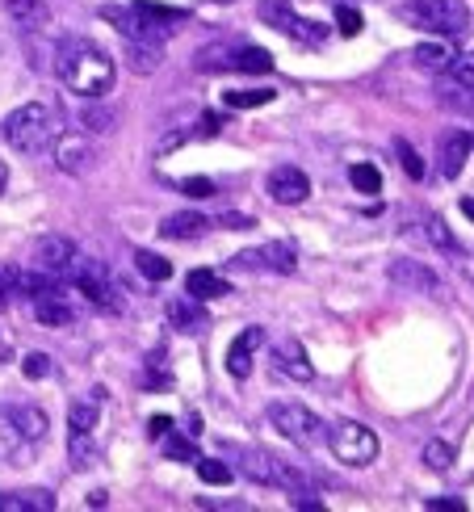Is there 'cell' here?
<instances>
[{"instance_id":"277c9868","label":"cell","mask_w":474,"mask_h":512,"mask_svg":"<svg viewBox=\"0 0 474 512\" xmlns=\"http://www.w3.org/2000/svg\"><path fill=\"white\" fill-rule=\"evenodd\" d=\"M101 395L105 391H89L80 403H72L68 412V450H72V462L80 466V471H89V466L97 462V416H101Z\"/></svg>"},{"instance_id":"f6af8a7d","label":"cell","mask_w":474,"mask_h":512,"mask_svg":"<svg viewBox=\"0 0 474 512\" xmlns=\"http://www.w3.org/2000/svg\"><path fill=\"white\" fill-rule=\"evenodd\" d=\"M5 185H9V168L0 164V194H5Z\"/></svg>"},{"instance_id":"e575fe53","label":"cell","mask_w":474,"mask_h":512,"mask_svg":"<svg viewBox=\"0 0 474 512\" xmlns=\"http://www.w3.org/2000/svg\"><path fill=\"white\" fill-rule=\"evenodd\" d=\"M428 240H433L437 248H445V252H462V244L449 236V227H445L441 219H428Z\"/></svg>"},{"instance_id":"3957f363","label":"cell","mask_w":474,"mask_h":512,"mask_svg":"<svg viewBox=\"0 0 474 512\" xmlns=\"http://www.w3.org/2000/svg\"><path fill=\"white\" fill-rule=\"evenodd\" d=\"M403 21L424 34L458 38L470 30V9L462 0H412V5H403Z\"/></svg>"},{"instance_id":"484cf974","label":"cell","mask_w":474,"mask_h":512,"mask_svg":"<svg viewBox=\"0 0 474 512\" xmlns=\"http://www.w3.org/2000/svg\"><path fill=\"white\" fill-rule=\"evenodd\" d=\"M0 508H5V512H30V508L51 512L55 500H51V492H13V496L0 500Z\"/></svg>"},{"instance_id":"ee69618b","label":"cell","mask_w":474,"mask_h":512,"mask_svg":"<svg viewBox=\"0 0 474 512\" xmlns=\"http://www.w3.org/2000/svg\"><path fill=\"white\" fill-rule=\"evenodd\" d=\"M223 223H227L231 231H248V227H252V219H248V215H223Z\"/></svg>"},{"instance_id":"f35d334b","label":"cell","mask_w":474,"mask_h":512,"mask_svg":"<svg viewBox=\"0 0 474 512\" xmlns=\"http://www.w3.org/2000/svg\"><path fill=\"white\" fill-rule=\"evenodd\" d=\"M139 382H143V387H168V374H164V366H160V353L147 361V370H143Z\"/></svg>"},{"instance_id":"2e32d148","label":"cell","mask_w":474,"mask_h":512,"mask_svg":"<svg viewBox=\"0 0 474 512\" xmlns=\"http://www.w3.org/2000/svg\"><path fill=\"white\" fill-rule=\"evenodd\" d=\"M5 17L21 34H34V30H47L51 9H47V0H5Z\"/></svg>"},{"instance_id":"4316f807","label":"cell","mask_w":474,"mask_h":512,"mask_svg":"<svg viewBox=\"0 0 474 512\" xmlns=\"http://www.w3.org/2000/svg\"><path fill=\"white\" fill-rule=\"evenodd\" d=\"M273 487H286V492H307L311 479L298 471L294 462H282V458H273Z\"/></svg>"},{"instance_id":"d590c367","label":"cell","mask_w":474,"mask_h":512,"mask_svg":"<svg viewBox=\"0 0 474 512\" xmlns=\"http://www.w3.org/2000/svg\"><path fill=\"white\" fill-rule=\"evenodd\" d=\"M164 450H168V458H181V462H198V450H193V441H189V437H177V433H172V437H168V445H164Z\"/></svg>"},{"instance_id":"b9f144b4","label":"cell","mask_w":474,"mask_h":512,"mask_svg":"<svg viewBox=\"0 0 474 512\" xmlns=\"http://www.w3.org/2000/svg\"><path fill=\"white\" fill-rule=\"evenodd\" d=\"M172 433V420L168 416H152V437H168Z\"/></svg>"},{"instance_id":"7c38bea8","label":"cell","mask_w":474,"mask_h":512,"mask_svg":"<svg viewBox=\"0 0 474 512\" xmlns=\"http://www.w3.org/2000/svg\"><path fill=\"white\" fill-rule=\"evenodd\" d=\"M76 240H68V236H47V240H38V248H34V269H42V273H55V277H68V269H72V261H76Z\"/></svg>"},{"instance_id":"f546056e","label":"cell","mask_w":474,"mask_h":512,"mask_svg":"<svg viewBox=\"0 0 474 512\" xmlns=\"http://www.w3.org/2000/svg\"><path fill=\"white\" fill-rule=\"evenodd\" d=\"M198 479L210 483V487H227L235 479V471L227 462H219V458H198Z\"/></svg>"},{"instance_id":"836d02e7","label":"cell","mask_w":474,"mask_h":512,"mask_svg":"<svg viewBox=\"0 0 474 512\" xmlns=\"http://www.w3.org/2000/svg\"><path fill=\"white\" fill-rule=\"evenodd\" d=\"M395 152H399L403 173L412 177V181H420V177H424V164H420V156H416V147H412V143H403V139H395Z\"/></svg>"},{"instance_id":"ffe728a7","label":"cell","mask_w":474,"mask_h":512,"mask_svg":"<svg viewBox=\"0 0 474 512\" xmlns=\"http://www.w3.org/2000/svg\"><path fill=\"white\" fill-rule=\"evenodd\" d=\"M34 315H38V324H47V328H68V324H76V311H72L68 298H63V290H59V294L34 298Z\"/></svg>"},{"instance_id":"5bb4252c","label":"cell","mask_w":474,"mask_h":512,"mask_svg":"<svg viewBox=\"0 0 474 512\" xmlns=\"http://www.w3.org/2000/svg\"><path fill=\"white\" fill-rule=\"evenodd\" d=\"M273 366L282 370L286 378H294V382H311L315 378L311 357H307V349L298 345V340H277L273 345Z\"/></svg>"},{"instance_id":"8fae6325","label":"cell","mask_w":474,"mask_h":512,"mask_svg":"<svg viewBox=\"0 0 474 512\" xmlns=\"http://www.w3.org/2000/svg\"><path fill=\"white\" fill-rule=\"evenodd\" d=\"M93 160H97V152H93V143L84 139V135H68L63 131L59 135V143H55V164H59V173H68V177H84L93 168Z\"/></svg>"},{"instance_id":"ba28073f","label":"cell","mask_w":474,"mask_h":512,"mask_svg":"<svg viewBox=\"0 0 474 512\" xmlns=\"http://www.w3.org/2000/svg\"><path fill=\"white\" fill-rule=\"evenodd\" d=\"M269 424L286 441H294V445H315L323 437V420L311 408H303V403H273V408H269Z\"/></svg>"},{"instance_id":"cb8c5ba5","label":"cell","mask_w":474,"mask_h":512,"mask_svg":"<svg viewBox=\"0 0 474 512\" xmlns=\"http://www.w3.org/2000/svg\"><path fill=\"white\" fill-rule=\"evenodd\" d=\"M206 215H193V210H181V215H168L164 223H160V236L164 240H198V236H206Z\"/></svg>"},{"instance_id":"ab89813d","label":"cell","mask_w":474,"mask_h":512,"mask_svg":"<svg viewBox=\"0 0 474 512\" xmlns=\"http://www.w3.org/2000/svg\"><path fill=\"white\" fill-rule=\"evenodd\" d=\"M336 26H340V34H361V13L357 9H336Z\"/></svg>"},{"instance_id":"30bf717a","label":"cell","mask_w":474,"mask_h":512,"mask_svg":"<svg viewBox=\"0 0 474 512\" xmlns=\"http://www.w3.org/2000/svg\"><path fill=\"white\" fill-rule=\"evenodd\" d=\"M265 189H269V198H273V202H282V206H298V202H307L311 181H307L303 168L282 164V168H273V173L265 177Z\"/></svg>"},{"instance_id":"9a60e30c","label":"cell","mask_w":474,"mask_h":512,"mask_svg":"<svg viewBox=\"0 0 474 512\" xmlns=\"http://www.w3.org/2000/svg\"><path fill=\"white\" fill-rule=\"evenodd\" d=\"M265 345V332L261 328H244L240 336H235V345H231V353H227V370H231V378H248L252 374V357H256V349Z\"/></svg>"},{"instance_id":"9c48e42d","label":"cell","mask_w":474,"mask_h":512,"mask_svg":"<svg viewBox=\"0 0 474 512\" xmlns=\"http://www.w3.org/2000/svg\"><path fill=\"white\" fill-rule=\"evenodd\" d=\"M261 17L269 21L273 30H282L286 38H294V42H311V47H319V42H323V30H315V21L311 17H298L290 5H282V0H265Z\"/></svg>"},{"instance_id":"83f0119b","label":"cell","mask_w":474,"mask_h":512,"mask_svg":"<svg viewBox=\"0 0 474 512\" xmlns=\"http://www.w3.org/2000/svg\"><path fill=\"white\" fill-rule=\"evenodd\" d=\"M135 265H139V273L147 277V282H168L172 277V261H164V256H156V252H135Z\"/></svg>"},{"instance_id":"603a6c76","label":"cell","mask_w":474,"mask_h":512,"mask_svg":"<svg viewBox=\"0 0 474 512\" xmlns=\"http://www.w3.org/2000/svg\"><path fill=\"white\" fill-rule=\"evenodd\" d=\"M458 55H454V47L449 42H420V47L412 51V63L420 72H433V76H441V72H449V63H454Z\"/></svg>"},{"instance_id":"e0dca14e","label":"cell","mask_w":474,"mask_h":512,"mask_svg":"<svg viewBox=\"0 0 474 512\" xmlns=\"http://www.w3.org/2000/svg\"><path fill=\"white\" fill-rule=\"evenodd\" d=\"M391 282L403 286L407 294H437V273L433 269H424L420 261H395L391 265Z\"/></svg>"},{"instance_id":"5b68a950","label":"cell","mask_w":474,"mask_h":512,"mask_svg":"<svg viewBox=\"0 0 474 512\" xmlns=\"http://www.w3.org/2000/svg\"><path fill=\"white\" fill-rule=\"evenodd\" d=\"M101 17L110 21V26H114L126 42H139V47H164V38L172 34V26L156 21L152 13L139 5V0H135V5H105Z\"/></svg>"},{"instance_id":"74e56055","label":"cell","mask_w":474,"mask_h":512,"mask_svg":"<svg viewBox=\"0 0 474 512\" xmlns=\"http://www.w3.org/2000/svg\"><path fill=\"white\" fill-rule=\"evenodd\" d=\"M181 194H189V198H214V181H206V177H185V181H181Z\"/></svg>"},{"instance_id":"7a4b0ae2","label":"cell","mask_w":474,"mask_h":512,"mask_svg":"<svg viewBox=\"0 0 474 512\" xmlns=\"http://www.w3.org/2000/svg\"><path fill=\"white\" fill-rule=\"evenodd\" d=\"M63 135V114L59 105L51 101H30V105H17V110L5 118V143L21 156H38V152H51Z\"/></svg>"},{"instance_id":"7402d4cb","label":"cell","mask_w":474,"mask_h":512,"mask_svg":"<svg viewBox=\"0 0 474 512\" xmlns=\"http://www.w3.org/2000/svg\"><path fill=\"white\" fill-rule=\"evenodd\" d=\"M168 319H172V328L185 332V336H198L206 328V311L198 307V298H172Z\"/></svg>"},{"instance_id":"52a82bcc","label":"cell","mask_w":474,"mask_h":512,"mask_svg":"<svg viewBox=\"0 0 474 512\" xmlns=\"http://www.w3.org/2000/svg\"><path fill=\"white\" fill-rule=\"evenodd\" d=\"M68 277H72V286L89 298L93 307H101V311H122V286L114 282V273L105 269L101 261H72V269H68Z\"/></svg>"},{"instance_id":"ac0fdd59","label":"cell","mask_w":474,"mask_h":512,"mask_svg":"<svg viewBox=\"0 0 474 512\" xmlns=\"http://www.w3.org/2000/svg\"><path fill=\"white\" fill-rule=\"evenodd\" d=\"M5 420H9L13 437H21L26 445L47 437V412L42 408H5Z\"/></svg>"},{"instance_id":"6da1fadb","label":"cell","mask_w":474,"mask_h":512,"mask_svg":"<svg viewBox=\"0 0 474 512\" xmlns=\"http://www.w3.org/2000/svg\"><path fill=\"white\" fill-rule=\"evenodd\" d=\"M55 76L68 93L97 101L114 89L118 68H114V59L101 47H93L89 38H63L55 47Z\"/></svg>"},{"instance_id":"d4e9b609","label":"cell","mask_w":474,"mask_h":512,"mask_svg":"<svg viewBox=\"0 0 474 512\" xmlns=\"http://www.w3.org/2000/svg\"><path fill=\"white\" fill-rule=\"evenodd\" d=\"M240 471L252 479V483H261V487H273V458L269 454H256V450H244L240 454Z\"/></svg>"},{"instance_id":"d6986e66","label":"cell","mask_w":474,"mask_h":512,"mask_svg":"<svg viewBox=\"0 0 474 512\" xmlns=\"http://www.w3.org/2000/svg\"><path fill=\"white\" fill-rule=\"evenodd\" d=\"M470 152H474V139H470L466 131L445 135V139H441V177H449V181H454V177L462 173V168H466Z\"/></svg>"},{"instance_id":"4fadbf2b","label":"cell","mask_w":474,"mask_h":512,"mask_svg":"<svg viewBox=\"0 0 474 512\" xmlns=\"http://www.w3.org/2000/svg\"><path fill=\"white\" fill-rule=\"evenodd\" d=\"M235 265L240 269H265V273H294L298 269L290 244H265L256 252H244V256H235Z\"/></svg>"},{"instance_id":"d6a6232c","label":"cell","mask_w":474,"mask_h":512,"mask_svg":"<svg viewBox=\"0 0 474 512\" xmlns=\"http://www.w3.org/2000/svg\"><path fill=\"white\" fill-rule=\"evenodd\" d=\"M424 462L433 466V471H449V466H454V445L449 441H428L424 445Z\"/></svg>"},{"instance_id":"1f68e13d","label":"cell","mask_w":474,"mask_h":512,"mask_svg":"<svg viewBox=\"0 0 474 512\" xmlns=\"http://www.w3.org/2000/svg\"><path fill=\"white\" fill-rule=\"evenodd\" d=\"M277 93L273 89H244V93H227L223 101L231 105V110H256V105H269Z\"/></svg>"},{"instance_id":"f1b7e54d","label":"cell","mask_w":474,"mask_h":512,"mask_svg":"<svg viewBox=\"0 0 474 512\" xmlns=\"http://www.w3.org/2000/svg\"><path fill=\"white\" fill-rule=\"evenodd\" d=\"M235 68H240V72H269L273 55L261 51V47H235Z\"/></svg>"},{"instance_id":"bcb514c9","label":"cell","mask_w":474,"mask_h":512,"mask_svg":"<svg viewBox=\"0 0 474 512\" xmlns=\"http://www.w3.org/2000/svg\"><path fill=\"white\" fill-rule=\"evenodd\" d=\"M462 210H466V215H470V219H474V202H470V198H466V202H462Z\"/></svg>"},{"instance_id":"8d00e7d4","label":"cell","mask_w":474,"mask_h":512,"mask_svg":"<svg viewBox=\"0 0 474 512\" xmlns=\"http://www.w3.org/2000/svg\"><path fill=\"white\" fill-rule=\"evenodd\" d=\"M21 370H26V378H47L51 374V357L47 353H30L26 361H21Z\"/></svg>"},{"instance_id":"8992f818","label":"cell","mask_w":474,"mask_h":512,"mask_svg":"<svg viewBox=\"0 0 474 512\" xmlns=\"http://www.w3.org/2000/svg\"><path fill=\"white\" fill-rule=\"evenodd\" d=\"M323 437H328L332 454L344 466H370L378 458V437L365 429V424H357V420H336V424L323 429Z\"/></svg>"},{"instance_id":"60d3db41","label":"cell","mask_w":474,"mask_h":512,"mask_svg":"<svg viewBox=\"0 0 474 512\" xmlns=\"http://www.w3.org/2000/svg\"><path fill=\"white\" fill-rule=\"evenodd\" d=\"M84 126L89 131H110V114H84Z\"/></svg>"},{"instance_id":"7bdbcfd3","label":"cell","mask_w":474,"mask_h":512,"mask_svg":"<svg viewBox=\"0 0 474 512\" xmlns=\"http://www.w3.org/2000/svg\"><path fill=\"white\" fill-rule=\"evenodd\" d=\"M433 512H462V500H428Z\"/></svg>"},{"instance_id":"44dd1931","label":"cell","mask_w":474,"mask_h":512,"mask_svg":"<svg viewBox=\"0 0 474 512\" xmlns=\"http://www.w3.org/2000/svg\"><path fill=\"white\" fill-rule=\"evenodd\" d=\"M185 290H189V298H198V303H210V298H227L231 282H227V277H219L214 269H193L185 277Z\"/></svg>"},{"instance_id":"4dcf8cb0","label":"cell","mask_w":474,"mask_h":512,"mask_svg":"<svg viewBox=\"0 0 474 512\" xmlns=\"http://www.w3.org/2000/svg\"><path fill=\"white\" fill-rule=\"evenodd\" d=\"M349 181H353L357 194H378V189H382V173H378L374 164H353L349 168Z\"/></svg>"}]
</instances>
